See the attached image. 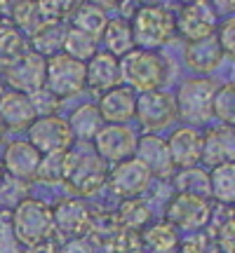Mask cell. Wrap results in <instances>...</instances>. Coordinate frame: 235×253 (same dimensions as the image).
<instances>
[{
  "label": "cell",
  "mask_w": 235,
  "mask_h": 253,
  "mask_svg": "<svg viewBox=\"0 0 235 253\" xmlns=\"http://www.w3.org/2000/svg\"><path fill=\"white\" fill-rule=\"evenodd\" d=\"M181 253H219V249L212 244L209 235H193L181 244Z\"/></svg>",
  "instance_id": "cell-39"
},
{
  "label": "cell",
  "mask_w": 235,
  "mask_h": 253,
  "mask_svg": "<svg viewBox=\"0 0 235 253\" xmlns=\"http://www.w3.org/2000/svg\"><path fill=\"white\" fill-rule=\"evenodd\" d=\"M106 178H109L111 190L116 192L118 197L132 199V197H139L151 185L153 176H151V171L136 157H127L122 162L113 164V169L109 171Z\"/></svg>",
  "instance_id": "cell-13"
},
{
  "label": "cell",
  "mask_w": 235,
  "mask_h": 253,
  "mask_svg": "<svg viewBox=\"0 0 235 253\" xmlns=\"http://www.w3.org/2000/svg\"><path fill=\"white\" fill-rule=\"evenodd\" d=\"M120 80L127 82L129 89L136 91H153L160 89L167 82V66L160 54L151 49H129L120 59Z\"/></svg>",
  "instance_id": "cell-1"
},
{
  "label": "cell",
  "mask_w": 235,
  "mask_h": 253,
  "mask_svg": "<svg viewBox=\"0 0 235 253\" xmlns=\"http://www.w3.org/2000/svg\"><path fill=\"white\" fill-rule=\"evenodd\" d=\"M66 155L68 150H61V153H50L40 157V164H38L36 178H43V181H63V171H66Z\"/></svg>",
  "instance_id": "cell-36"
},
{
  "label": "cell",
  "mask_w": 235,
  "mask_h": 253,
  "mask_svg": "<svg viewBox=\"0 0 235 253\" xmlns=\"http://www.w3.org/2000/svg\"><path fill=\"white\" fill-rule=\"evenodd\" d=\"M167 223L181 230H200L209 223L212 204L205 197H195L188 192H176L167 204Z\"/></svg>",
  "instance_id": "cell-10"
},
{
  "label": "cell",
  "mask_w": 235,
  "mask_h": 253,
  "mask_svg": "<svg viewBox=\"0 0 235 253\" xmlns=\"http://www.w3.org/2000/svg\"><path fill=\"white\" fill-rule=\"evenodd\" d=\"M43 155L38 153L28 141H14L7 145L5 157H2V171L17 178V181H28L36 178L38 164H40Z\"/></svg>",
  "instance_id": "cell-15"
},
{
  "label": "cell",
  "mask_w": 235,
  "mask_h": 253,
  "mask_svg": "<svg viewBox=\"0 0 235 253\" xmlns=\"http://www.w3.org/2000/svg\"><path fill=\"white\" fill-rule=\"evenodd\" d=\"M92 5H97V7H118V5H120V2H122V0H90Z\"/></svg>",
  "instance_id": "cell-42"
},
{
  "label": "cell",
  "mask_w": 235,
  "mask_h": 253,
  "mask_svg": "<svg viewBox=\"0 0 235 253\" xmlns=\"http://www.w3.org/2000/svg\"><path fill=\"white\" fill-rule=\"evenodd\" d=\"M212 118H219L226 126H233L235 122V84L228 82L214 91L212 101Z\"/></svg>",
  "instance_id": "cell-34"
},
{
  "label": "cell",
  "mask_w": 235,
  "mask_h": 253,
  "mask_svg": "<svg viewBox=\"0 0 235 253\" xmlns=\"http://www.w3.org/2000/svg\"><path fill=\"white\" fill-rule=\"evenodd\" d=\"M85 87V63L73 56L52 54L45 59V89L55 99H68Z\"/></svg>",
  "instance_id": "cell-5"
},
{
  "label": "cell",
  "mask_w": 235,
  "mask_h": 253,
  "mask_svg": "<svg viewBox=\"0 0 235 253\" xmlns=\"http://www.w3.org/2000/svg\"><path fill=\"white\" fill-rule=\"evenodd\" d=\"M21 253H59V249L52 244V239H47V242H40V244L26 246V251H21Z\"/></svg>",
  "instance_id": "cell-41"
},
{
  "label": "cell",
  "mask_w": 235,
  "mask_h": 253,
  "mask_svg": "<svg viewBox=\"0 0 235 253\" xmlns=\"http://www.w3.org/2000/svg\"><path fill=\"white\" fill-rule=\"evenodd\" d=\"M167 150H170L172 167H179V169L198 167L200 153H202V136L195 129H190V126H181L170 136Z\"/></svg>",
  "instance_id": "cell-17"
},
{
  "label": "cell",
  "mask_w": 235,
  "mask_h": 253,
  "mask_svg": "<svg viewBox=\"0 0 235 253\" xmlns=\"http://www.w3.org/2000/svg\"><path fill=\"white\" fill-rule=\"evenodd\" d=\"M0 253H21L19 239L12 230L9 211H0Z\"/></svg>",
  "instance_id": "cell-37"
},
{
  "label": "cell",
  "mask_w": 235,
  "mask_h": 253,
  "mask_svg": "<svg viewBox=\"0 0 235 253\" xmlns=\"http://www.w3.org/2000/svg\"><path fill=\"white\" fill-rule=\"evenodd\" d=\"M174 185L179 192H188L195 197H209V173L198 169V167H190V169H181L174 178Z\"/></svg>",
  "instance_id": "cell-32"
},
{
  "label": "cell",
  "mask_w": 235,
  "mask_h": 253,
  "mask_svg": "<svg viewBox=\"0 0 235 253\" xmlns=\"http://www.w3.org/2000/svg\"><path fill=\"white\" fill-rule=\"evenodd\" d=\"M186 63H188L193 71L198 73H209L214 71L219 63L224 61V49L219 47L217 36H209L205 40H193L186 45Z\"/></svg>",
  "instance_id": "cell-22"
},
{
  "label": "cell",
  "mask_w": 235,
  "mask_h": 253,
  "mask_svg": "<svg viewBox=\"0 0 235 253\" xmlns=\"http://www.w3.org/2000/svg\"><path fill=\"white\" fill-rule=\"evenodd\" d=\"M174 24H176V31L188 42L205 40V38L217 33V12L212 9V5H209L207 0L186 2L179 14L174 17Z\"/></svg>",
  "instance_id": "cell-11"
},
{
  "label": "cell",
  "mask_w": 235,
  "mask_h": 253,
  "mask_svg": "<svg viewBox=\"0 0 235 253\" xmlns=\"http://www.w3.org/2000/svg\"><path fill=\"white\" fill-rule=\"evenodd\" d=\"M2 78L9 82V87L21 94H36L45 87V56L36 52L17 56L14 61L2 63Z\"/></svg>",
  "instance_id": "cell-9"
},
{
  "label": "cell",
  "mask_w": 235,
  "mask_h": 253,
  "mask_svg": "<svg viewBox=\"0 0 235 253\" xmlns=\"http://www.w3.org/2000/svg\"><path fill=\"white\" fill-rule=\"evenodd\" d=\"M2 176H5V171H2V167H0V181H2Z\"/></svg>",
  "instance_id": "cell-46"
},
{
  "label": "cell",
  "mask_w": 235,
  "mask_h": 253,
  "mask_svg": "<svg viewBox=\"0 0 235 253\" xmlns=\"http://www.w3.org/2000/svg\"><path fill=\"white\" fill-rule=\"evenodd\" d=\"M2 134H5V125H2V120H0V138H2Z\"/></svg>",
  "instance_id": "cell-44"
},
{
  "label": "cell",
  "mask_w": 235,
  "mask_h": 253,
  "mask_svg": "<svg viewBox=\"0 0 235 253\" xmlns=\"http://www.w3.org/2000/svg\"><path fill=\"white\" fill-rule=\"evenodd\" d=\"M71 126L59 115H38L28 125V143L36 148L40 155L61 153L73 145Z\"/></svg>",
  "instance_id": "cell-7"
},
{
  "label": "cell",
  "mask_w": 235,
  "mask_h": 253,
  "mask_svg": "<svg viewBox=\"0 0 235 253\" xmlns=\"http://www.w3.org/2000/svg\"><path fill=\"white\" fill-rule=\"evenodd\" d=\"M134 2H141V5H155L158 0H134ZM141 5H139V7H141Z\"/></svg>",
  "instance_id": "cell-43"
},
{
  "label": "cell",
  "mask_w": 235,
  "mask_h": 253,
  "mask_svg": "<svg viewBox=\"0 0 235 253\" xmlns=\"http://www.w3.org/2000/svg\"><path fill=\"white\" fill-rule=\"evenodd\" d=\"M106 12L97 5H92V2H82L78 7L73 9V26L71 28H78L82 33H87L92 36L94 40L101 38L104 33V28H106Z\"/></svg>",
  "instance_id": "cell-28"
},
{
  "label": "cell",
  "mask_w": 235,
  "mask_h": 253,
  "mask_svg": "<svg viewBox=\"0 0 235 253\" xmlns=\"http://www.w3.org/2000/svg\"><path fill=\"white\" fill-rule=\"evenodd\" d=\"M209 5H212V9H214L217 14H228V17H233L235 0H209Z\"/></svg>",
  "instance_id": "cell-40"
},
{
  "label": "cell",
  "mask_w": 235,
  "mask_h": 253,
  "mask_svg": "<svg viewBox=\"0 0 235 253\" xmlns=\"http://www.w3.org/2000/svg\"><path fill=\"white\" fill-rule=\"evenodd\" d=\"M28 45L24 36L19 33V28H14V24H9L5 19H0V63L14 61L17 56L26 54Z\"/></svg>",
  "instance_id": "cell-30"
},
{
  "label": "cell",
  "mask_w": 235,
  "mask_h": 253,
  "mask_svg": "<svg viewBox=\"0 0 235 253\" xmlns=\"http://www.w3.org/2000/svg\"><path fill=\"white\" fill-rule=\"evenodd\" d=\"M63 38H66V26H63L61 21H45V24L33 33L36 54H40V56L59 54L63 47Z\"/></svg>",
  "instance_id": "cell-27"
},
{
  "label": "cell",
  "mask_w": 235,
  "mask_h": 253,
  "mask_svg": "<svg viewBox=\"0 0 235 253\" xmlns=\"http://www.w3.org/2000/svg\"><path fill=\"white\" fill-rule=\"evenodd\" d=\"M12 218V230L17 235L19 244L33 246L40 242H47L55 235V220H52V209L45 202L38 199H21L14 211H9Z\"/></svg>",
  "instance_id": "cell-3"
},
{
  "label": "cell",
  "mask_w": 235,
  "mask_h": 253,
  "mask_svg": "<svg viewBox=\"0 0 235 253\" xmlns=\"http://www.w3.org/2000/svg\"><path fill=\"white\" fill-rule=\"evenodd\" d=\"M120 59L109 52H97L90 61H85V84L90 89L109 91L120 84Z\"/></svg>",
  "instance_id": "cell-16"
},
{
  "label": "cell",
  "mask_w": 235,
  "mask_h": 253,
  "mask_svg": "<svg viewBox=\"0 0 235 253\" xmlns=\"http://www.w3.org/2000/svg\"><path fill=\"white\" fill-rule=\"evenodd\" d=\"M136 134L125 125H104L101 131L94 136V153L106 164H118L134 157Z\"/></svg>",
  "instance_id": "cell-12"
},
{
  "label": "cell",
  "mask_w": 235,
  "mask_h": 253,
  "mask_svg": "<svg viewBox=\"0 0 235 253\" xmlns=\"http://www.w3.org/2000/svg\"><path fill=\"white\" fill-rule=\"evenodd\" d=\"M106 253H144L141 237L134 230H122L118 227L106 239Z\"/></svg>",
  "instance_id": "cell-35"
},
{
  "label": "cell",
  "mask_w": 235,
  "mask_h": 253,
  "mask_svg": "<svg viewBox=\"0 0 235 253\" xmlns=\"http://www.w3.org/2000/svg\"><path fill=\"white\" fill-rule=\"evenodd\" d=\"M134 157L151 171V176H167L174 169L172 160H170V150H167V141L153 134L136 138Z\"/></svg>",
  "instance_id": "cell-20"
},
{
  "label": "cell",
  "mask_w": 235,
  "mask_h": 253,
  "mask_svg": "<svg viewBox=\"0 0 235 253\" xmlns=\"http://www.w3.org/2000/svg\"><path fill=\"white\" fill-rule=\"evenodd\" d=\"M68 126H71V134L73 138H80V141H87V138H94V136L101 131V126L106 125L104 118H101V113L97 106H80V108L75 110L71 115V120H66Z\"/></svg>",
  "instance_id": "cell-24"
},
{
  "label": "cell",
  "mask_w": 235,
  "mask_h": 253,
  "mask_svg": "<svg viewBox=\"0 0 235 253\" xmlns=\"http://www.w3.org/2000/svg\"><path fill=\"white\" fill-rule=\"evenodd\" d=\"M217 84L207 78H195L181 84L176 101V115L190 125H205L212 120V101H214Z\"/></svg>",
  "instance_id": "cell-6"
},
{
  "label": "cell",
  "mask_w": 235,
  "mask_h": 253,
  "mask_svg": "<svg viewBox=\"0 0 235 253\" xmlns=\"http://www.w3.org/2000/svg\"><path fill=\"white\" fill-rule=\"evenodd\" d=\"M63 54L73 56L78 61H90L97 54V40L87 33H82L78 28H66V38H63Z\"/></svg>",
  "instance_id": "cell-31"
},
{
  "label": "cell",
  "mask_w": 235,
  "mask_h": 253,
  "mask_svg": "<svg viewBox=\"0 0 235 253\" xmlns=\"http://www.w3.org/2000/svg\"><path fill=\"white\" fill-rule=\"evenodd\" d=\"M36 110H33V103L28 99V94H21V91H2L0 94V120L5 129H24L28 126L33 120H36Z\"/></svg>",
  "instance_id": "cell-21"
},
{
  "label": "cell",
  "mask_w": 235,
  "mask_h": 253,
  "mask_svg": "<svg viewBox=\"0 0 235 253\" xmlns=\"http://www.w3.org/2000/svg\"><path fill=\"white\" fill-rule=\"evenodd\" d=\"M12 17H14V28H24V31H31L36 33L38 28L45 24V17H43V9L38 5V0H21L12 7Z\"/></svg>",
  "instance_id": "cell-33"
},
{
  "label": "cell",
  "mask_w": 235,
  "mask_h": 253,
  "mask_svg": "<svg viewBox=\"0 0 235 253\" xmlns=\"http://www.w3.org/2000/svg\"><path fill=\"white\" fill-rule=\"evenodd\" d=\"M109 176V167L94 150H68L63 181L78 195H94Z\"/></svg>",
  "instance_id": "cell-4"
},
{
  "label": "cell",
  "mask_w": 235,
  "mask_h": 253,
  "mask_svg": "<svg viewBox=\"0 0 235 253\" xmlns=\"http://www.w3.org/2000/svg\"><path fill=\"white\" fill-rule=\"evenodd\" d=\"M209 197H214L219 204L233 207L235 202V164L233 162L212 167V173H209Z\"/></svg>",
  "instance_id": "cell-23"
},
{
  "label": "cell",
  "mask_w": 235,
  "mask_h": 253,
  "mask_svg": "<svg viewBox=\"0 0 235 253\" xmlns=\"http://www.w3.org/2000/svg\"><path fill=\"white\" fill-rule=\"evenodd\" d=\"M235 155V136L233 126H214L207 129V134L202 136V153H200V162L207 167H219V164L233 162Z\"/></svg>",
  "instance_id": "cell-18"
},
{
  "label": "cell",
  "mask_w": 235,
  "mask_h": 253,
  "mask_svg": "<svg viewBox=\"0 0 235 253\" xmlns=\"http://www.w3.org/2000/svg\"><path fill=\"white\" fill-rule=\"evenodd\" d=\"M52 220H55V232H59L66 239H82L90 235L94 216L80 199H63L52 209Z\"/></svg>",
  "instance_id": "cell-14"
},
{
  "label": "cell",
  "mask_w": 235,
  "mask_h": 253,
  "mask_svg": "<svg viewBox=\"0 0 235 253\" xmlns=\"http://www.w3.org/2000/svg\"><path fill=\"white\" fill-rule=\"evenodd\" d=\"M134 118L148 131L165 129V126L172 125L174 120H179V115H176V101L167 91H160V89L144 91V94L136 96Z\"/></svg>",
  "instance_id": "cell-8"
},
{
  "label": "cell",
  "mask_w": 235,
  "mask_h": 253,
  "mask_svg": "<svg viewBox=\"0 0 235 253\" xmlns=\"http://www.w3.org/2000/svg\"><path fill=\"white\" fill-rule=\"evenodd\" d=\"M181 2H195V0H181Z\"/></svg>",
  "instance_id": "cell-47"
},
{
  "label": "cell",
  "mask_w": 235,
  "mask_h": 253,
  "mask_svg": "<svg viewBox=\"0 0 235 253\" xmlns=\"http://www.w3.org/2000/svg\"><path fill=\"white\" fill-rule=\"evenodd\" d=\"M217 42H219V47L224 49V54H226L228 59H233V54H235V21H233V17H228L226 21L219 26Z\"/></svg>",
  "instance_id": "cell-38"
},
{
  "label": "cell",
  "mask_w": 235,
  "mask_h": 253,
  "mask_svg": "<svg viewBox=\"0 0 235 253\" xmlns=\"http://www.w3.org/2000/svg\"><path fill=\"white\" fill-rule=\"evenodd\" d=\"M5 91V84H2V78H0V94Z\"/></svg>",
  "instance_id": "cell-45"
},
{
  "label": "cell",
  "mask_w": 235,
  "mask_h": 253,
  "mask_svg": "<svg viewBox=\"0 0 235 253\" xmlns=\"http://www.w3.org/2000/svg\"><path fill=\"white\" fill-rule=\"evenodd\" d=\"M134 103H136L134 91L129 87L118 84V87L101 94L97 108H99L106 125H125L127 120L134 118Z\"/></svg>",
  "instance_id": "cell-19"
},
{
  "label": "cell",
  "mask_w": 235,
  "mask_h": 253,
  "mask_svg": "<svg viewBox=\"0 0 235 253\" xmlns=\"http://www.w3.org/2000/svg\"><path fill=\"white\" fill-rule=\"evenodd\" d=\"M148 220H151V211L146 207L144 202L139 197H132V199H125L120 209H118V216H116V227H122V230H144L148 227Z\"/></svg>",
  "instance_id": "cell-29"
},
{
  "label": "cell",
  "mask_w": 235,
  "mask_h": 253,
  "mask_svg": "<svg viewBox=\"0 0 235 253\" xmlns=\"http://www.w3.org/2000/svg\"><path fill=\"white\" fill-rule=\"evenodd\" d=\"M104 45L109 49V54L113 56H125L129 49H134V38H132V28L125 19H113V21H106V28H104Z\"/></svg>",
  "instance_id": "cell-26"
},
{
  "label": "cell",
  "mask_w": 235,
  "mask_h": 253,
  "mask_svg": "<svg viewBox=\"0 0 235 253\" xmlns=\"http://www.w3.org/2000/svg\"><path fill=\"white\" fill-rule=\"evenodd\" d=\"M129 28H132L134 47L151 49V52L167 45L172 40V36L176 33L174 14L163 5H141L134 12Z\"/></svg>",
  "instance_id": "cell-2"
},
{
  "label": "cell",
  "mask_w": 235,
  "mask_h": 253,
  "mask_svg": "<svg viewBox=\"0 0 235 253\" xmlns=\"http://www.w3.org/2000/svg\"><path fill=\"white\" fill-rule=\"evenodd\" d=\"M139 237H141V246L151 253H172L179 246L176 227H172L170 223H155L151 227H144Z\"/></svg>",
  "instance_id": "cell-25"
}]
</instances>
